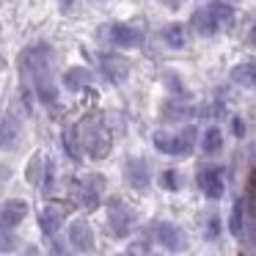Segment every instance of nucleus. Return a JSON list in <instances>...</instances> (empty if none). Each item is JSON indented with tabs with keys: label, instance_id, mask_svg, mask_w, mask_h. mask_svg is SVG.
<instances>
[{
	"label": "nucleus",
	"instance_id": "obj_22",
	"mask_svg": "<svg viewBox=\"0 0 256 256\" xmlns=\"http://www.w3.org/2000/svg\"><path fill=\"white\" fill-rule=\"evenodd\" d=\"M64 149L69 152V157H72V160H80V154H83V149H80L78 127H69V130H64Z\"/></svg>",
	"mask_w": 256,
	"mask_h": 256
},
{
	"label": "nucleus",
	"instance_id": "obj_1",
	"mask_svg": "<svg viewBox=\"0 0 256 256\" xmlns=\"http://www.w3.org/2000/svg\"><path fill=\"white\" fill-rule=\"evenodd\" d=\"M44 47H36L25 56L28 61V72L34 74V83H36V91H39V100L42 102H56V86H52V78H50V61L44 58Z\"/></svg>",
	"mask_w": 256,
	"mask_h": 256
},
{
	"label": "nucleus",
	"instance_id": "obj_6",
	"mask_svg": "<svg viewBox=\"0 0 256 256\" xmlns=\"http://www.w3.org/2000/svg\"><path fill=\"white\" fill-rule=\"evenodd\" d=\"M100 193H102V179L100 176H86L74 184V201L86 210H94L100 204Z\"/></svg>",
	"mask_w": 256,
	"mask_h": 256
},
{
	"label": "nucleus",
	"instance_id": "obj_19",
	"mask_svg": "<svg viewBox=\"0 0 256 256\" xmlns=\"http://www.w3.org/2000/svg\"><path fill=\"white\" fill-rule=\"evenodd\" d=\"M245 210H248V204H245L242 198L234 204V210H232V220H228V228H232V234L234 237H242V232H245Z\"/></svg>",
	"mask_w": 256,
	"mask_h": 256
},
{
	"label": "nucleus",
	"instance_id": "obj_15",
	"mask_svg": "<svg viewBox=\"0 0 256 256\" xmlns=\"http://www.w3.org/2000/svg\"><path fill=\"white\" fill-rule=\"evenodd\" d=\"M232 80L237 86H242V88H254V83H256V64L254 61L237 64V66L232 69Z\"/></svg>",
	"mask_w": 256,
	"mask_h": 256
},
{
	"label": "nucleus",
	"instance_id": "obj_11",
	"mask_svg": "<svg viewBox=\"0 0 256 256\" xmlns=\"http://www.w3.org/2000/svg\"><path fill=\"white\" fill-rule=\"evenodd\" d=\"M69 242L78 250H91L94 248V232H91L88 220H74L69 226Z\"/></svg>",
	"mask_w": 256,
	"mask_h": 256
},
{
	"label": "nucleus",
	"instance_id": "obj_26",
	"mask_svg": "<svg viewBox=\"0 0 256 256\" xmlns=\"http://www.w3.org/2000/svg\"><path fill=\"white\" fill-rule=\"evenodd\" d=\"M234 135H245V122L234 118Z\"/></svg>",
	"mask_w": 256,
	"mask_h": 256
},
{
	"label": "nucleus",
	"instance_id": "obj_23",
	"mask_svg": "<svg viewBox=\"0 0 256 256\" xmlns=\"http://www.w3.org/2000/svg\"><path fill=\"white\" fill-rule=\"evenodd\" d=\"M17 250V237L12 234V228H0V254H12Z\"/></svg>",
	"mask_w": 256,
	"mask_h": 256
},
{
	"label": "nucleus",
	"instance_id": "obj_25",
	"mask_svg": "<svg viewBox=\"0 0 256 256\" xmlns=\"http://www.w3.org/2000/svg\"><path fill=\"white\" fill-rule=\"evenodd\" d=\"M50 254H52V256H69L66 250H64V245H61V242H56V240H52V248H50Z\"/></svg>",
	"mask_w": 256,
	"mask_h": 256
},
{
	"label": "nucleus",
	"instance_id": "obj_8",
	"mask_svg": "<svg viewBox=\"0 0 256 256\" xmlns=\"http://www.w3.org/2000/svg\"><path fill=\"white\" fill-rule=\"evenodd\" d=\"M28 215V204L20 198H12L0 206V228H14L22 223V218Z\"/></svg>",
	"mask_w": 256,
	"mask_h": 256
},
{
	"label": "nucleus",
	"instance_id": "obj_16",
	"mask_svg": "<svg viewBox=\"0 0 256 256\" xmlns=\"http://www.w3.org/2000/svg\"><path fill=\"white\" fill-rule=\"evenodd\" d=\"M193 28L198 30L201 36H215L218 34V22L210 14V8H201V12L193 14Z\"/></svg>",
	"mask_w": 256,
	"mask_h": 256
},
{
	"label": "nucleus",
	"instance_id": "obj_27",
	"mask_svg": "<svg viewBox=\"0 0 256 256\" xmlns=\"http://www.w3.org/2000/svg\"><path fill=\"white\" fill-rule=\"evenodd\" d=\"M162 3H166L168 8H176V6H179V0H162Z\"/></svg>",
	"mask_w": 256,
	"mask_h": 256
},
{
	"label": "nucleus",
	"instance_id": "obj_5",
	"mask_svg": "<svg viewBox=\"0 0 256 256\" xmlns=\"http://www.w3.org/2000/svg\"><path fill=\"white\" fill-rule=\"evenodd\" d=\"M154 237H157V242L162 245V248H168V250H174V254H179V250H184L188 248V237H184V232L179 226H174V223H157L154 226Z\"/></svg>",
	"mask_w": 256,
	"mask_h": 256
},
{
	"label": "nucleus",
	"instance_id": "obj_18",
	"mask_svg": "<svg viewBox=\"0 0 256 256\" xmlns=\"http://www.w3.org/2000/svg\"><path fill=\"white\" fill-rule=\"evenodd\" d=\"M88 80H91L88 69H80V66L66 69V74H64V83H66L69 91H80L83 86H88Z\"/></svg>",
	"mask_w": 256,
	"mask_h": 256
},
{
	"label": "nucleus",
	"instance_id": "obj_13",
	"mask_svg": "<svg viewBox=\"0 0 256 256\" xmlns=\"http://www.w3.org/2000/svg\"><path fill=\"white\" fill-rule=\"evenodd\" d=\"M17 138H20V122L14 116H3L0 118V149L17 146Z\"/></svg>",
	"mask_w": 256,
	"mask_h": 256
},
{
	"label": "nucleus",
	"instance_id": "obj_10",
	"mask_svg": "<svg viewBox=\"0 0 256 256\" xmlns=\"http://www.w3.org/2000/svg\"><path fill=\"white\" fill-rule=\"evenodd\" d=\"M124 176H127V182L132 184L135 190H146L152 182L149 168H146V162L140 160V157H135V160H130L127 166H124Z\"/></svg>",
	"mask_w": 256,
	"mask_h": 256
},
{
	"label": "nucleus",
	"instance_id": "obj_14",
	"mask_svg": "<svg viewBox=\"0 0 256 256\" xmlns=\"http://www.w3.org/2000/svg\"><path fill=\"white\" fill-rule=\"evenodd\" d=\"M39 223H42V232H44L47 237H56L58 228H61V223H64L61 210H58V206H44V210H42Z\"/></svg>",
	"mask_w": 256,
	"mask_h": 256
},
{
	"label": "nucleus",
	"instance_id": "obj_24",
	"mask_svg": "<svg viewBox=\"0 0 256 256\" xmlns=\"http://www.w3.org/2000/svg\"><path fill=\"white\" fill-rule=\"evenodd\" d=\"M160 182H162V188L166 190H176L179 188V176H176V171H166L160 176Z\"/></svg>",
	"mask_w": 256,
	"mask_h": 256
},
{
	"label": "nucleus",
	"instance_id": "obj_12",
	"mask_svg": "<svg viewBox=\"0 0 256 256\" xmlns=\"http://www.w3.org/2000/svg\"><path fill=\"white\" fill-rule=\"evenodd\" d=\"M102 74H105L110 83H122L130 74V64L122 56H102Z\"/></svg>",
	"mask_w": 256,
	"mask_h": 256
},
{
	"label": "nucleus",
	"instance_id": "obj_9",
	"mask_svg": "<svg viewBox=\"0 0 256 256\" xmlns=\"http://www.w3.org/2000/svg\"><path fill=\"white\" fill-rule=\"evenodd\" d=\"M110 42L116 47H124V50H135V47L144 44V36H140V30L130 28V25H113L110 28Z\"/></svg>",
	"mask_w": 256,
	"mask_h": 256
},
{
	"label": "nucleus",
	"instance_id": "obj_3",
	"mask_svg": "<svg viewBox=\"0 0 256 256\" xmlns=\"http://www.w3.org/2000/svg\"><path fill=\"white\" fill-rule=\"evenodd\" d=\"M154 146L166 154H190L196 146V130L193 127H184L179 135H166V132H157L154 135Z\"/></svg>",
	"mask_w": 256,
	"mask_h": 256
},
{
	"label": "nucleus",
	"instance_id": "obj_2",
	"mask_svg": "<svg viewBox=\"0 0 256 256\" xmlns=\"http://www.w3.org/2000/svg\"><path fill=\"white\" fill-rule=\"evenodd\" d=\"M78 138H80V149H86L94 160H102L110 152V132L102 127L100 118H88V122L80 124Z\"/></svg>",
	"mask_w": 256,
	"mask_h": 256
},
{
	"label": "nucleus",
	"instance_id": "obj_28",
	"mask_svg": "<svg viewBox=\"0 0 256 256\" xmlns=\"http://www.w3.org/2000/svg\"><path fill=\"white\" fill-rule=\"evenodd\" d=\"M3 66H6V61H3V56H0V69H3Z\"/></svg>",
	"mask_w": 256,
	"mask_h": 256
},
{
	"label": "nucleus",
	"instance_id": "obj_21",
	"mask_svg": "<svg viewBox=\"0 0 256 256\" xmlns=\"http://www.w3.org/2000/svg\"><path fill=\"white\" fill-rule=\"evenodd\" d=\"M162 39L168 42V47H176V50H182V47L188 44V36H184L182 25H168V28L162 30Z\"/></svg>",
	"mask_w": 256,
	"mask_h": 256
},
{
	"label": "nucleus",
	"instance_id": "obj_7",
	"mask_svg": "<svg viewBox=\"0 0 256 256\" xmlns=\"http://www.w3.org/2000/svg\"><path fill=\"white\" fill-rule=\"evenodd\" d=\"M198 188L204 190L210 198H220L226 184H223V171L218 166H206L204 171L198 174Z\"/></svg>",
	"mask_w": 256,
	"mask_h": 256
},
{
	"label": "nucleus",
	"instance_id": "obj_17",
	"mask_svg": "<svg viewBox=\"0 0 256 256\" xmlns=\"http://www.w3.org/2000/svg\"><path fill=\"white\" fill-rule=\"evenodd\" d=\"M210 14L215 17V22H218V28H232L234 25V8L228 6V3H212L210 6Z\"/></svg>",
	"mask_w": 256,
	"mask_h": 256
},
{
	"label": "nucleus",
	"instance_id": "obj_20",
	"mask_svg": "<svg viewBox=\"0 0 256 256\" xmlns=\"http://www.w3.org/2000/svg\"><path fill=\"white\" fill-rule=\"evenodd\" d=\"M220 146H223L220 130H218V127H210V130L204 132V138H201V149H204L206 154H215V152H220Z\"/></svg>",
	"mask_w": 256,
	"mask_h": 256
},
{
	"label": "nucleus",
	"instance_id": "obj_4",
	"mask_svg": "<svg viewBox=\"0 0 256 256\" xmlns=\"http://www.w3.org/2000/svg\"><path fill=\"white\" fill-rule=\"evenodd\" d=\"M132 223H135L132 210L127 204H122V201H110V206H108V226H110V232L116 237H127Z\"/></svg>",
	"mask_w": 256,
	"mask_h": 256
}]
</instances>
